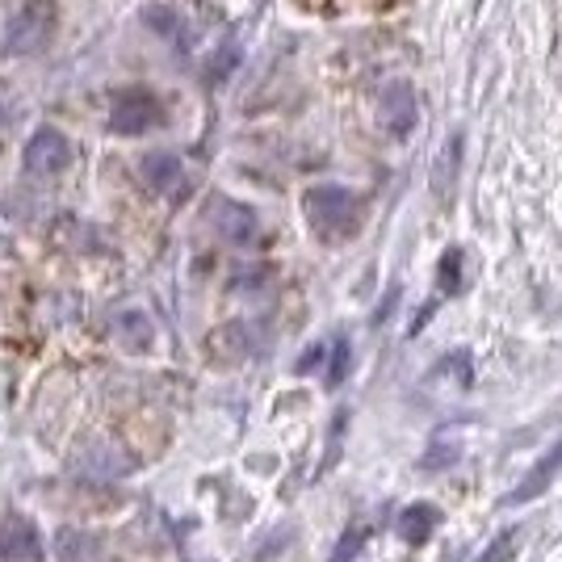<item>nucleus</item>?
I'll list each match as a JSON object with an SVG mask.
<instances>
[{
    "instance_id": "nucleus-1",
    "label": "nucleus",
    "mask_w": 562,
    "mask_h": 562,
    "mask_svg": "<svg viewBox=\"0 0 562 562\" xmlns=\"http://www.w3.org/2000/svg\"><path fill=\"white\" fill-rule=\"evenodd\" d=\"M303 211H306V223L315 227L319 239H349V235L357 232V223H361V202H357V193L345 186L306 189Z\"/></svg>"
},
{
    "instance_id": "nucleus-2",
    "label": "nucleus",
    "mask_w": 562,
    "mask_h": 562,
    "mask_svg": "<svg viewBox=\"0 0 562 562\" xmlns=\"http://www.w3.org/2000/svg\"><path fill=\"white\" fill-rule=\"evenodd\" d=\"M55 25H59V4L55 0H22V9L9 22L4 43H9V50H22V55L43 50L55 34Z\"/></svg>"
},
{
    "instance_id": "nucleus-3",
    "label": "nucleus",
    "mask_w": 562,
    "mask_h": 562,
    "mask_svg": "<svg viewBox=\"0 0 562 562\" xmlns=\"http://www.w3.org/2000/svg\"><path fill=\"white\" fill-rule=\"evenodd\" d=\"M160 122H165V105L147 89H122L110 101V131L114 135H147Z\"/></svg>"
},
{
    "instance_id": "nucleus-4",
    "label": "nucleus",
    "mask_w": 562,
    "mask_h": 562,
    "mask_svg": "<svg viewBox=\"0 0 562 562\" xmlns=\"http://www.w3.org/2000/svg\"><path fill=\"white\" fill-rule=\"evenodd\" d=\"M71 165V143L64 131H55V126H38L30 143H25V168L30 172H38V177H55V172H64Z\"/></svg>"
},
{
    "instance_id": "nucleus-5",
    "label": "nucleus",
    "mask_w": 562,
    "mask_h": 562,
    "mask_svg": "<svg viewBox=\"0 0 562 562\" xmlns=\"http://www.w3.org/2000/svg\"><path fill=\"white\" fill-rule=\"evenodd\" d=\"M211 218H214V232L223 235L227 244H235V248H248V244L260 235L257 211L244 206V202H235V198H214Z\"/></svg>"
},
{
    "instance_id": "nucleus-6",
    "label": "nucleus",
    "mask_w": 562,
    "mask_h": 562,
    "mask_svg": "<svg viewBox=\"0 0 562 562\" xmlns=\"http://www.w3.org/2000/svg\"><path fill=\"white\" fill-rule=\"evenodd\" d=\"M0 559L4 562H43V533L30 516L0 520Z\"/></svg>"
},
{
    "instance_id": "nucleus-7",
    "label": "nucleus",
    "mask_w": 562,
    "mask_h": 562,
    "mask_svg": "<svg viewBox=\"0 0 562 562\" xmlns=\"http://www.w3.org/2000/svg\"><path fill=\"white\" fill-rule=\"evenodd\" d=\"M416 114H420V105H416L412 85H407V80H395V85L382 93V126L403 139V135L416 126Z\"/></svg>"
},
{
    "instance_id": "nucleus-8",
    "label": "nucleus",
    "mask_w": 562,
    "mask_h": 562,
    "mask_svg": "<svg viewBox=\"0 0 562 562\" xmlns=\"http://www.w3.org/2000/svg\"><path fill=\"white\" fill-rule=\"evenodd\" d=\"M143 181L151 189H160V193H186V165H181V156H172V151H147L143 156Z\"/></svg>"
},
{
    "instance_id": "nucleus-9",
    "label": "nucleus",
    "mask_w": 562,
    "mask_h": 562,
    "mask_svg": "<svg viewBox=\"0 0 562 562\" xmlns=\"http://www.w3.org/2000/svg\"><path fill=\"white\" fill-rule=\"evenodd\" d=\"M559 470H562V437L546 449V458H541L538 467H533L525 479H520V483H516V492L508 495V504H529V499H538V495L554 483V474H559Z\"/></svg>"
},
{
    "instance_id": "nucleus-10",
    "label": "nucleus",
    "mask_w": 562,
    "mask_h": 562,
    "mask_svg": "<svg viewBox=\"0 0 562 562\" xmlns=\"http://www.w3.org/2000/svg\"><path fill=\"white\" fill-rule=\"evenodd\" d=\"M437 525H441V508L437 504H407L403 513H398V520H395V533L407 546H424V541L437 533Z\"/></svg>"
},
{
    "instance_id": "nucleus-11",
    "label": "nucleus",
    "mask_w": 562,
    "mask_h": 562,
    "mask_svg": "<svg viewBox=\"0 0 562 562\" xmlns=\"http://www.w3.org/2000/svg\"><path fill=\"white\" fill-rule=\"evenodd\" d=\"M55 550H59V562H101L105 550H101V538L89 533V529H64L55 538Z\"/></svg>"
},
{
    "instance_id": "nucleus-12",
    "label": "nucleus",
    "mask_w": 562,
    "mask_h": 562,
    "mask_svg": "<svg viewBox=\"0 0 562 562\" xmlns=\"http://www.w3.org/2000/svg\"><path fill=\"white\" fill-rule=\"evenodd\" d=\"M117 336H122L126 349H147V345H151V319H147L143 311H126V315L117 319Z\"/></svg>"
},
{
    "instance_id": "nucleus-13",
    "label": "nucleus",
    "mask_w": 562,
    "mask_h": 562,
    "mask_svg": "<svg viewBox=\"0 0 562 562\" xmlns=\"http://www.w3.org/2000/svg\"><path fill=\"white\" fill-rule=\"evenodd\" d=\"M458 160H462V135H453V139L446 143V156H441V165H437V189H449V186H453Z\"/></svg>"
},
{
    "instance_id": "nucleus-14",
    "label": "nucleus",
    "mask_w": 562,
    "mask_h": 562,
    "mask_svg": "<svg viewBox=\"0 0 562 562\" xmlns=\"http://www.w3.org/2000/svg\"><path fill=\"white\" fill-rule=\"evenodd\" d=\"M143 18H147L151 30H160V34H181V13H172V9H165V4H151Z\"/></svg>"
},
{
    "instance_id": "nucleus-15",
    "label": "nucleus",
    "mask_w": 562,
    "mask_h": 562,
    "mask_svg": "<svg viewBox=\"0 0 562 562\" xmlns=\"http://www.w3.org/2000/svg\"><path fill=\"white\" fill-rule=\"evenodd\" d=\"M441 294H453L458 290V278H462V252L458 248H449L446 257H441Z\"/></svg>"
},
{
    "instance_id": "nucleus-16",
    "label": "nucleus",
    "mask_w": 562,
    "mask_h": 562,
    "mask_svg": "<svg viewBox=\"0 0 562 562\" xmlns=\"http://www.w3.org/2000/svg\"><path fill=\"white\" fill-rule=\"evenodd\" d=\"M513 554H516V529H504V533L483 550V559L479 562H508Z\"/></svg>"
},
{
    "instance_id": "nucleus-17",
    "label": "nucleus",
    "mask_w": 562,
    "mask_h": 562,
    "mask_svg": "<svg viewBox=\"0 0 562 562\" xmlns=\"http://www.w3.org/2000/svg\"><path fill=\"white\" fill-rule=\"evenodd\" d=\"M349 340H336L331 345V370H328V386H340V378L349 374Z\"/></svg>"
},
{
    "instance_id": "nucleus-18",
    "label": "nucleus",
    "mask_w": 562,
    "mask_h": 562,
    "mask_svg": "<svg viewBox=\"0 0 562 562\" xmlns=\"http://www.w3.org/2000/svg\"><path fill=\"white\" fill-rule=\"evenodd\" d=\"M361 541H366V529H352V533H345V541L336 546V554H331V562H349L352 550H361Z\"/></svg>"
},
{
    "instance_id": "nucleus-19",
    "label": "nucleus",
    "mask_w": 562,
    "mask_h": 562,
    "mask_svg": "<svg viewBox=\"0 0 562 562\" xmlns=\"http://www.w3.org/2000/svg\"><path fill=\"white\" fill-rule=\"evenodd\" d=\"M324 357H328V349H324V345H315V349H311V352H306V357H303V361H299V374H306L311 366H319Z\"/></svg>"
}]
</instances>
